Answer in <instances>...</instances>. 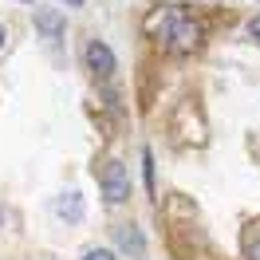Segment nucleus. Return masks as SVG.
I'll return each instance as SVG.
<instances>
[{"mask_svg":"<svg viewBox=\"0 0 260 260\" xmlns=\"http://www.w3.org/2000/svg\"><path fill=\"white\" fill-rule=\"evenodd\" d=\"M24 4H32V0H24Z\"/></svg>","mask_w":260,"mask_h":260,"instance_id":"obj_14","label":"nucleus"},{"mask_svg":"<svg viewBox=\"0 0 260 260\" xmlns=\"http://www.w3.org/2000/svg\"><path fill=\"white\" fill-rule=\"evenodd\" d=\"M0 229H4V213H0Z\"/></svg>","mask_w":260,"mask_h":260,"instance_id":"obj_12","label":"nucleus"},{"mask_svg":"<svg viewBox=\"0 0 260 260\" xmlns=\"http://www.w3.org/2000/svg\"><path fill=\"white\" fill-rule=\"evenodd\" d=\"M36 28L48 36V40H59V36H63V28H67V20H63V12H59V8H36Z\"/></svg>","mask_w":260,"mask_h":260,"instance_id":"obj_4","label":"nucleus"},{"mask_svg":"<svg viewBox=\"0 0 260 260\" xmlns=\"http://www.w3.org/2000/svg\"><path fill=\"white\" fill-rule=\"evenodd\" d=\"M4 40H8V36H4V24H0V48H4Z\"/></svg>","mask_w":260,"mask_h":260,"instance_id":"obj_11","label":"nucleus"},{"mask_svg":"<svg viewBox=\"0 0 260 260\" xmlns=\"http://www.w3.org/2000/svg\"><path fill=\"white\" fill-rule=\"evenodd\" d=\"M83 260H118L111 248H91V252H83Z\"/></svg>","mask_w":260,"mask_h":260,"instance_id":"obj_8","label":"nucleus"},{"mask_svg":"<svg viewBox=\"0 0 260 260\" xmlns=\"http://www.w3.org/2000/svg\"><path fill=\"white\" fill-rule=\"evenodd\" d=\"M67 4H83V0H67Z\"/></svg>","mask_w":260,"mask_h":260,"instance_id":"obj_13","label":"nucleus"},{"mask_svg":"<svg viewBox=\"0 0 260 260\" xmlns=\"http://www.w3.org/2000/svg\"><path fill=\"white\" fill-rule=\"evenodd\" d=\"M99 189H103V197L111 205H122L130 197V170L122 162H107L99 170Z\"/></svg>","mask_w":260,"mask_h":260,"instance_id":"obj_2","label":"nucleus"},{"mask_svg":"<svg viewBox=\"0 0 260 260\" xmlns=\"http://www.w3.org/2000/svg\"><path fill=\"white\" fill-rule=\"evenodd\" d=\"M55 217H63V221H71V225H75V221H83V197L75 193V189H71V193H63L59 201H55Z\"/></svg>","mask_w":260,"mask_h":260,"instance_id":"obj_5","label":"nucleus"},{"mask_svg":"<svg viewBox=\"0 0 260 260\" xmlns=\"http://www.w3.org/2000/svg\"><path fill=\"white\" fill-rule=\"evenodd\" d=\"M118 248H122V252H134V256H142V252H146V241H142V233H138L134 225H122V229H118Z\"/></svg>","mask_w":260,"mask_h":260,"instance_id":"obj_6","label":"nucleus"},{"mask_svg":"<svg viewBox=\"0 0 260 260\" xmlns=\"http://www.w3.org/2000/svg\"><path fill=\"white\" fill-rule=\"evenodd\" d=\"M83 59H87V67L95 71L99 79H111L114 75V51L103 44V40H91L87 48H83Z\"/></svg>","mask_w":260,"mask_h":260,"instance_id":"obj_3","label":"nucleus"},{"mask_svg":"<svg viewBox=\"0 0 260 260\" xmlns=\"http://www.w3.org/2000/svg\"><path fill=\"white\" fill-rule=\"evenodd\" d=\"M248 36H252V40L260 44V16H252V20H248Z\"/></svg>","mask_w":260,"mask_h":260,"instance_id":"obj_9","label":"nucleus"},{"mask_svg":"<svg viewBox=\"0 0 260 260\" xmlns=\"http://www.w3.org/2000/svg\"><path fill=\"white\" fill-rule=\"evenodd\" d=\"M142 162H146V189L154 193V154H150V150L142 154Z\"/></svg>","mask_w":260,"mask_h":260,"instance_id":"obj_7","label":"nucleus"},{"mask_svg":"<svg viewBox=\"0 0 260 260\" xmlns=\"http://www.w3.org/2000/svg\"><path fill=\"white\" fill-rule=\"evenodd\" d=\"M162 40L166 48L174 51V55H189V51H197V44H201V24H197L193 16H181V12H174V8H166L162 12Z\"/></svg>","mask_w":260,"mask_h":260,"instance_id":"obj_1","label":"nucleus"},{"mask_svg":"<svg viewBox=\"0 0 260 260\" xmlns=\"http://www.w3.org/2000/svg\"><path fill=\"white\" fill-rule=\"evenodd\" d=\"M248 260H260V241L252 244V248H248Z\"/></svg>","mask_w":260,"mask_h":260,"instance_id":"obj_10","label":"nucleus"}]
</instances>
